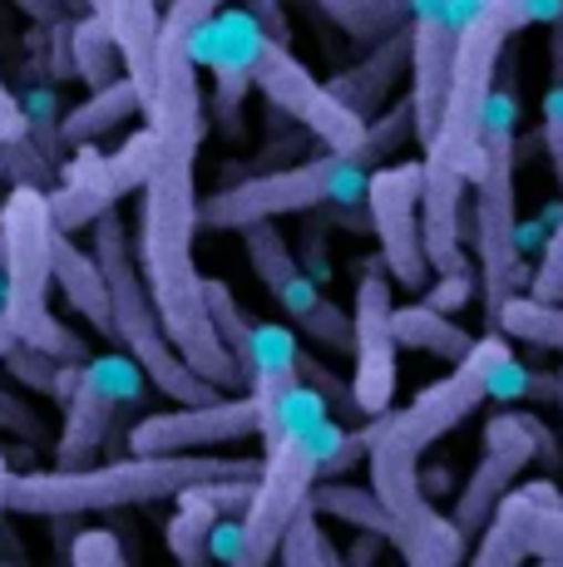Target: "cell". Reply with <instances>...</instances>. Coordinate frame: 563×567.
<instances>
[{
    "mask_svg": "<svg viewBox=\"0 0 563 567\" xmlns=\"http://www.w3.org/2000/svg\"><path fill=\"white\" fill-rule=\"evenodd\" d=\"M10 478H16V474H10L6 454H0V518H6V514H10V508H6V498H10Z\"/></svg>",
    "mask_w": 563,
    "mask_h": 567,
    "instance_id": "44",
    "label": "cell"
},
{
    "mask_svg": "<svg viewBox=\"0 0 563 567\" xmlns=\"http://www.w3.org/2000/svg\"><path fill=\"white\" fill-rule=\"evenodd\" d=\"M464 10L470 6H436V0L410 6V94L406 100H410V114H416V144L420 148L430 144L440 114H446Z\"/></svg>",
    "mask_w": 563,
    "mask_h": 567,
    "instance_id": "17",
    "label": "cell"
},
{
    "mask_svg": "<svg viewBox=\"0 0 563 567\" xmlns=\"http://www.w3.org/2000/svg\"><path fill=\"white\" fill-rule=\"evenodd\" d=\"M529 297L549 301V307H563V217H559L554 233H549L539 267L529 271Z\"/></svg>",
    "mask_w": 563,
    "mask_h": 567,
    "instance_id": "35",
    "label": "cell"
},
{
    "mask_svg": "<svg viewBox=\"0 0 563 567\" xmlns=\"http://www.w3.org/2000/svg\"><path fill=\"white\" fill-rule=\"evenodd\" d=\"M16 346H20V341H16V331H10V326H6V316H0V365H6V355L16 351Z\"/></svg>",
    "mask_w": 563,
    "mask_h": 567,
    "instance_id": "45",
    "label": "cell"
},
{
    "mask_svg": "<svg viewBox=\"0 0 563 567\" xmlns=\"http://www.w3.org/2000/svg\"><path fill=\"white\" fill-rule=\"evenodd\" d=\"M539 118H544V148H549V158H554V183L563 193V90L549 84L544 104H539Z\"/></svg>",
    "mask_w": 563,
    "mask_h": 567,
    "instance_id": "38",
    "label": "cell"
},
{
    "mask_svg": "<svg viewBox=\"0 0 563 567\" xmlns=\"http://www.w3.org/2000/svg\"><path fill=\"white\" fill-rule=\"evenodd\" d=\"M55 287L64 291V301L74 307V316H84V321H90L104 341L119 346L110 281H104L94 252H80V247H74V237H60V243H55Z\"/></svg>",
    "mask_w": 563,
    "mask_h": 567,
    "instance_id": "24",
    "label": "cell"
},
{
    "mask_svg": "<svg viewBox=\"0 0 563 567\" xmlns=\"http://www.w3.org/2000/svg\"><path fill=\"white\" fill-rule=\"evenodd\" d=\"M559 414H563V365H559Z\"/></svg>",
    "mask_w": 563,
    "mask_h": 567,
    "instance_id": "46",
    "label": "cell"
},
{
    "mask_svg": "<svg viewBox=\"0 0 563 567\" xmlns=\"http://www.w3.org/2000/svg\"><path fill=\"white\" fill-rule=\"evenodd\" d=\"M70 60H74V80L90 84L94 90H110L114 80H124V64H119V50L110 40V30H104V20L84 16V20H70Z\"/></svg>",
    "mask_w": 563,
    "mask_h": 567,
    "instance_id": "29",
    "label": "cell"
},
{
    "mask_svg": "<svg viewBox=\"0 0 563 567\" xmlns=\"http://www.w3.org/2000/svg\"><path fill=\"white\" fill-rule=\"evenodd\" d=\"M129 118H144V104H139V90L129 80H114L110 90H94L84 104L64 109L60 124V144L64 148H94V138L114 134Z\"/></svg>",
    "mask_w": 563,
    "mask_h": 567,
    "instance_id": "26",
    "label": "cell"
},
{
    "mask_svg": "<svg viewBox=\"0 0 563 567\" xmlns=\"http://www.w3.org/2000/svg\"><path fill=\"white\" fill-rule=\"evenodd\" d=\"M500 514L514 518L519 538H524L529 558L534 563H559L563 567V494L554 478H534V484L514 488V494L504 498Z\"/></svg>",
    "mask_w": 563,
    "mask_h": 567,
    "instance_id": "25",
    "label": "cell"
},
{
    "mask_svg": "<svg viewBox=\"0 0 563 567\" xmlns=\"http://www.w3.org/2000/svg\"><path fill=\"white\" fill-rule=\"evenodd\" d=\"M311 514H317V518H341V523H351V528L371 533V538H381V543L396 538V523H391V514L381 508V498H376L371 488L317 484V488H311Z\"/></svg>",
    "mask_w": 563,
    "mask_h": 567,
    "instance_id": "28",
    "label": "cell"
},
{
    "mask_svg": "<svg viewBox=\"0 0 563 567\" xmlns=\"http://www.w3.org/2000/svg\"><path fill=\"white\" fill-rule=\"evenodd\" d=\"M396 281L386 277L381 257L361 261L356 277V301H351V400L356 414L366 420H386L396 410V331H391V301Z\"/></svg>",
    "mask_w": 563,
    "mask_h": 567,
    "instance_id": "15",
    "label": "cell"
},
{
    "mask_svg": "<svg viewBox=\"0 0 563 567\" xmlns=\"http://www.w3.org/2000/svg\"><path fill=\"white\" fill-rule=\"evenodd\" d=\"M263 460L253 454H178V460H124L80 468H45V474H16L10 478V514L25 518H74V514H110V508H139V504H158V498H183L188 488H208V484H257Z\"/></svg>",
    "mask_w": 563,
    "mask_h": 567,
    "instance_id": "4",
    "label": "cell"
},
{
    "mask_svg": "<svg viewBox=\"0 0 563 567\" xmlns=\"http://www.w3.org/2000/svg\"><path fill=\"white\" fill-rule=\"evenodd\" d=\"M366 183H371V168L361 158L317 154V158L291 163V168L257 173V178L208 193L203 198V227H213V233H247V227L277 223V217H291V213L351 207V203H366Z\"/></svg>",
    "mask_w": 563,
    "mask_h": 567,
    "instance_id": "8",
    "label": "cell"
},
{
    "mask_svg": "<svg viewBox=\"0 0 563 567\" xmlns=\"http://www.w3.org/2000/svg\"><path fill=\"white\" fill-rule=\"evenodd\" d=\"M243 247H247V261H253L257 281H263L267 297L282 307L291 331L311 336V341L327 346V351L351 355V311H341L337 301L301 271V261H297V252H291L287 237H282V227L277 223L247 227Z\"/></svg>",
    "mask_w": 563,
    "mask_h": 567,
    "instance_id": "13",
    "label": "cell"
},
{
    "mask_svg": "<svg viewBox=\"0 0 563 567\" xmlns=\"http://www.w3.org/2000/svg\"><path fill=\"white\" fill-rule=\"evenodd\" d=\"M321 16L371 50L410 25V6H400V0H327Z\"/></svg>",
    "mask_w": 563,
    "mask_h": 567,
    "instance_id": "30",
    "label": "cell"
},
{
    "mask_svg": "<svg viewBox=\"0 0 563 567\" xmlns=\"http://www.w3.org/2000/svg\"><path fill=\"white\" fill-rule=\"evenodd\" d=\"M534 567H559V563H549V558H544V563H534Z\"/></svg>",
    "mask_w": 563,
    "mask_h": 567,
    "instance_id": "47",
    "label": "cell"
},
{
    "mask_svg": "<svg viewBox=\"0 0 563 567\" xmlns=\"http://www.w3.org/2000/svg\"><path fill=\"white\" fill-rule=\"evenodd\" d=\"M297 237H301V257H297L301 271H307L317 287H321V281H331L327 277V233H321V223H307Z\"/></svg>",
    "mask_w": 563,
    "mask_h": 567,
    "instance_id": "42",
    "label": "cell"
},
{
    "mask_svg": "<svg viewBox=\"0 0 563 567\" xmlns=\"http://www.w3.org/2000/svg\"><path fill=\"white\" fill-rule=\"evenodd\" d=\"M6 370L16 375V385H25V390H35V395H50L55 400V385H60V370L50 355H40V351H30V346H16V351L6 355Z\"/></svg>",
    "mask_w": 563,
    "mask_h": 567,
    "instance_id": "36",
    "label": "cell"
},
{
    "mask_svg": "<svg viewBox=\"0 0 563 567\" xmlns=\"http://www.w3.org/2000/svg\"><path fill=\"white\" fill-rule=\"evenodd\" d=\"M0 567H20V563H0Z\"/></svg>",
    "mask_w": 563,
    "mask_h": 567,
    "instance_id": "48",
    "label": "cell"
},
{
    "mask_svg": "<svg viewBox=\"0 0 563 567\" xmlns=\"http://www.w3.org/2000/svg\"><path fill=\"white\" fill-rule=\"evenodd\" d=\"M549 84L563 90V6L554 16V30H549Z\"/></svg>",
    "mask_w": 563,
    "mask_h": 567,
    "instance_id": "43",
    "label": "cell"
},
{
    "mask_svg": "<svg viewBox=\"0 0 563 567\" xmlns=\"http://www.w3.org/2000/svg\"><path fill=\"white\" fill-rule=\"evenodd\" d=\"M420 193H426V173L420 158L381 163L371 168L366 183V213H371V233L381 247V267L396 287L430 291V257H426V227H420Z\"/></svg>",
    "mask_w": 563,
    "mask_h": 567,
    "instance_id": "14",
    "label": "cell"
},
{
    "mask_svg": "<svg viewBox=\"0 0 563 567\" xmlns=\"http://www.w3.org/2000/svg\"><path fill=\"white\" fill-rule=\"evenodd\" d=\"M554 16L559 6H524V0H470L464 10L446 114H440L430 144L420 148V173H426L420 227H426V257L436 277H480L464 257V193H470L484 154V124H490L500 64L519 30Z\"/></svg>",
    "mask_w": 563,
    "mask_h": 567,
    "instance_id": "2",
    "label": "cell"
},
{
    "mask_svg": "<svg viewBox=\"0 0 563 567\" xmlns=\"http://www.w3.org/2000/svg\"><path fill=\"white\" fill-rule=\"evenodd\" d=\"M534 460H544L549 468H559V444L534 414L524 410H500L484 420V454L474 464L470 484L460 488L450 518L464 538H484L494 514L504 508V498L514 494V478L524 474Z\"/></svg>",
    "mask_w": 563,
    "mask_h": 567,
    "instance_id": "11",
    "label": "cell"
},
{
    "mask_svg": "<svg viewBox=\"0 0 563 567\" xmlns=\"http://www.w3.org/2000/svg\"><path fill=\"white\" fill-rule=\"evenodd\" d=\"M50 213H55L60 237L80 233V227H94L100 217L119 213L110 154H100V148H74V154L60 163V183L50 188Z\"/></svg>",
    "mask_w": 563,
    "mask_h": 567,
    "instance_id": "20",
    "label": "cell"
},
{
    "mask_svg": "<svg viewBox=\"0 0 563 567\" xmlns=\"http://www.w3.org/2000/svg\"><path fill=\"white\" fill-rule=\"evenodd\" d=\"M317 484H321V460L307 434H287V440L267 444L253 504L243 508V553L227 567H273L282 558L291 523L311 508V488Z\"/></svg>",
    "mask_w": 563,
    "mask_h": 567,
    "instance_id": "10",
    "label": "cell"
},
{
    "mask_svg": "<svg viewBox=\"0 0 563 567\" xmlns=\"http://www.w3.org/2000/svg\"><path fill=\"white\" fill-rule=\"evenodd\" d=\"M144 370L129 355H94L90 365L60 370L55 405L64 410V424L55 440V468H64V474L94 468L100 450L114 434V420L144 405Z\"/></svg>",
    "mask_w": 563,
    "mask_h": 567,
    "instance_id": "9",
    "label": "cell"
},
{
    "mask_svg": "<svg viewBox=\"0 0 563 567\" xmlns=\"http://www.w3.org/2000/svg\"><path fill=\"white\" fill-rule=\"evenodd\" d=\"M410 70V25L400 30V35L381 40L371 54H366L361 64H351V70H341L337 80L327 84L337 100L351 109L356 118H366V124H376V114H381V104L391 100V90L400 84V74Z\"/></svg>",
    "mask_w": 563,
    "mask_h": 567,
    "instance_id": "22",
    "label": "cell"
},
{
    "mask_svg": "<svg viewBox=\"0 0 563 567\" xmlns=\"http://www.w3.org/2000/svg\"><path fill=\"white\" fill-rule=\"evenodd\" d=\"M273 45L267 30L257 25L253 10H213L198 30H193V64L218 74V118L227 128H237L243 114V94L253 90V70L263 60V50Z\"/></svg>",
    "mask_w": 563,
    "mask_h": 567,
    "instance_id": "18",
    "label": "cell"
},
{
    "mask_svg": "<svg viewBox=\"0 0 563 567\" xmlns=\"http://www.w3.org/2000/svg\"><path fill=\"white\" fill-rule=\"evenodd\" d=\"M519 54L509 50L500 64V84L490 100V124H484V154L474 168V271H480V301L484 316H500L514 297L529 291L524 247H519Z\"/></svg>",
    "mask_w": 563,
    "mask_h": 567,
    "instance_id": "5",
    "label": "cell"
},
{
    "mask_svg": "<svg viewBox=\"0 0 563 567\" xmlns=\"http://www.w3.org/2000/svg\"><path fill=\"white\" fill-rule=\"evenodd\" d=\"M30 144V118H25V104L0 84V148H20Z\"/></svg>",
    "mask_w": 563,
    "mask_h": 567,
    "instance_id": "41",
    "label": "cell"
},
{
    "mask_svg": "<svg viewBox=\"0 0 563 567\" xmlns=\"http://www.w3.org/2000/svg\"><path fill=\"white\" fill-rule=\"evenodd\" d=\"M480 291V277H440L436 287L426 291V307H436V311H446V316H454L464 307V301Z\"/></svg>",
    "mask_w": 563,
    "mask_h": 567,
    "instance_id": "40",
    "label": "cell"
},
{
    "mask_svg": "<svg viewBox=\"0 0 563 567\" xmlns=\"http://www.w3.org/2000/svg\"><path fill=\"white\" fill-rule=\"evenodd\" d=\"M94 261H100L104 281H110V301H114V336L124 346V355L144 370V380L154 385V395H168L178 410H198L223 400L208 380H198L183 355L173 351L164 321H158V307L149 297L144 277H139L134 261V237H129L124 217L110 213L94 223Z\"/></svg>",
    "mask_w": 563,
    "mask_h": 567,
    "instance_id": "7",
    "label": "cell"
},
{
    "mask_svg": "<svg viewBox=\"0 0 563 567\" xmlns=\"http://www.w3.org/2000/svg\"><path fill=\"white\" fill-rule=\"evenodd\" d=\"M70 567H134L129 563V553H124V543L114 538L110 528H90V533H80V538L70 543Z\"/></svg>",
    "mask_w": 563,
    "mask_h": 567,
    "instance_id": "37",
    "label": "cell"
},
{
    "mask_svg": "<svg viewBox=\"0 0 563 567\" xmlns=\"http://www.w3.org/2000/svg\"><path fill=\"white\" fill-rule=\"evenodd\" d=\"M391 331H396V346L426 351V355H436V361H450V365H460L464 355L474 351V336L464 331L454 316L426 307V301H406V307H396Z\"/></svg>",
    "mask_w": 563,
    "mask_h": 567,
    "instance_id": "27",
    "label": "cell"
},
{
    "mask_svg": "<svg viewBox=\"0 0 563 567\" xmlns=\"http://www.w3.org/2000/svg\"><path fill=\"white\" fill-rule=\"evenodd\" d=\"M257 484H208V488H188L178 498V514L168 518L164 538L178 567H218L213 563V528L223 523V514L253 504Z\"/></svg>",
    "mask_w": 563,
    "mask_h": 567,
    "instance_id": "21",
    "label": "cell"
},
{
    "mask_svg": "<svg viewBox=\"0 0 563 567\" xmlns=\"http://www.w3.org/2000/svg\"><path fill=\"white\" fill-rule=\"evenodd\" d=\"M253 90L263 94V100L273 104L282 118H291L297 128H307V134L317 138L327 154L361 158L371 124H366V118H356L351 109H346L287 45H277V40H273V45L263 50V60H257V70H253Z\"/></svg>",
    "mask_w": 563,
    "mask_h": 567,
    "instance_id": "12",
    "label": "cell"
},
{
    "mask_svg": "<svg viewBox=\"0 0 563 567\" xmlns=\"http://www.w3.org/2000/svg\"><path fill=\"white\" fill-rule=\"evenodd\" d=\"M490 331L514 336V341H524V346H539V351H559L563 355V307L534 301L529 291L524 297H514L500 316H494Z\"/></svg>",
    "mask_w": 563,
    "mask_h": 567,
    "instance_id": "31",
    "label": "cell"
},
{
    "mask_svg": "<svg viewBox=\"0 0 563 567\" xmlns=\"http://www.w3.org/2000/svg\"><path fill=\"white\" fill-rule=\"evenodd\" d=\"M484 380L470 365H454L446 380L426 385L410 405L391 410L386 420L366 424V468H371V494L396 523L391 548L406 567H460L470 553V538L454 528L450 514H440L436 498L420 478V454L436 440H446L454 424H464L484 405Z\"/></svg>",
    "mask_w": 563,
    "mask_h": 567,
    "instance_id": "3",
    "label": "cell"
},
{
    "mask_svg": "<svg viewBox=\"0 0 563 567\" xmlns=\"http://www.w3.org/2000/svg\"><path fill=\"white\" fill-rule=\"evenodd\" d=\"M213 0H178L164 10V35H158V90L144 114V128L158 138L154 178L139 193V223H134V261L149 297L158 307L173 351L198 380H208L218 395H247V380L227 346L213 331L208 316V277L193 257V233L203 227L198 198V148L208 134L203 114V80L193 64V30L213 16Z\"/></svg>",
    "mask_w": 563,
    "mask_h": 567,
    "instance_id": "1",
    "label": "cell"
},
{
    "mask_svg": "<svg viewBox=\"0 0 563 567\" xmlns=\"http://www.w3.org/2000/svg\"><path fill=\"white\" fill-rule=\"evenodd\" d=\"M263 434H267V414L253 395H223L198 410L144 414V420L124 434V444L139 460H178V454H208V450H218V444L263 440Z\"/></svg>",
    "mask_w": 563,
    "mask_h": 567,
    "instance_id": "16",
    "label": "cell"
},
{
    "mask_svg": "<svg viewBox=\"0 0 563 567\" xmlns=\"http://www.w3.org/2000/svg\"><path fill=\"white\" fill-rule=\"evenodd\" d=\"M154 163H158L154 128H139V134H129L124 144H119V154H110V173H114L119 198H129V193H144V183L154 178Z\"/></svg>",
    "mask_w": 563,
    "mask_h": 567,
    "instance_id": "32",
    "label": "cell"
},
{
    "mask_svg": "<svg viewBox=\"0 0 563 567\" xmlns=\"http://www.w3.org/2000/svg\"><path fill=\"white\" fill-rule=\"evenodd\" d=\"M331 553H337V548H331L327 528H321V518L307 508V514L291 523L287 543H282L277 567H331Z\"/></svg>",
    "mask_w": 563,
    "mask_h": 567,
    "instance_id": "33",
    "label": "cell"
},
{
    "mask_svg": "<svg viewBox=\"0 0 563 567\" xmlns=\"http://www.w3.org/2000/svg\"><path fill=\"white\" fill-rule=\"evenodd\" d=\"M55 243L60 227L45 188H10L0 198V247H6V326L20 346L50 355L55 365H90L84 341L50 307L55 291Z\"/></svg>",
    "mask_w": 563,
    "mask_h": 567,
    "instance_id": "6",
    "label": "cell"
},
{
    "mask_svg": "<svg viewBox=\"0 0 563 567\" xmlns=\"http://www.w3.org/2000/svg\"><path fill=\"white\" fill-rule=\"evenodd\" d=\"M0 434H16V440H40L45 434V420L25 405L20 395L0 390Z\"/></svg>",
    "mask_w": 563,
    "mask_h": 567,
    "instance_id": "39",
    "label": "cell"
},
{
    "mask_svg": "<svg viewBox=\"0 0 563 567\" xmlns=\"http://www.w3.org/2000/svg\"><path fill=\"white\" fill-rule=\"evenodd\" d=\"M524 563H529V548H524V538H519L514 518L494 514L490 533H484L480 548L470 553V567H524Z\"/></svg>",
    "mask_w": 563,
    "mask_h": 567,
    "instance_id": "34",
    "label": "cell"
},
{
    "mask_svg": "<svg viewBox=\"0 0 563 567\" xmlns=\"http://www.w3.org/2000/svg\"><path fill=\"white\" fill-rule=\"evenodd\" d=\"M94 16L110 30L124 80L139 90V104H154L158 90V35H164V10H154L149 0H94Z\"/></svg>",
    "mask_w": 563,
    "mask_h": 567,
    "instance_id": "19",
    "label": "cell"
},
{
    "mask_svg": "<svg viewBox=\"0 0 563 567\" xmlns=\"http://www.w3.org/2000/svg\"><path fill=\"white\" fill-rule=\"evenodd\" d=\"M460 365H470L484 380V395L500 400V405H519V400H559V375H534L500 331L474 336V351Z\"/></svg>",
    "mask_w": 563,
    "mask_h": 567,
    "instance_id": "23",
    "label": "cell"
}]
</instances>
